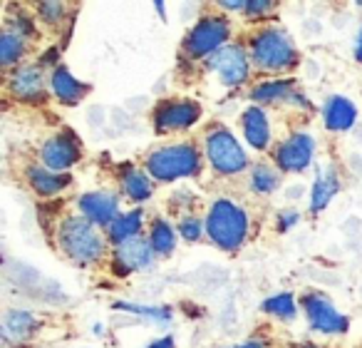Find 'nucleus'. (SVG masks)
I'll use <instances>...</instances> for the list:
<instances>
[{"mask_svg": "<svg viewBox=\"0 0 362 348\" xmlns=\"http://www.w3.org/2000/svg\"><path fill=\"white\" fill-rule=\"evenodd\" d=\"M25 182L30 187V192L40 199H50L62 194L65 189L72 187V174H60V172H50L47 167H42L40 162H33L25 167Z\"/></svg>", "mask_w": 362, "mask_h": 348, "instance_id": "nucleus-16", "label": "nucleus"}, {"mask_svg": "<svg viewBox=\"0 0 362 348\" xmlns=\"http://www.w3.org/2000/svg\"><path fill=\"white\" fill-rule=\"evenodd\" d=\"M360 296H362V288H360Z\"/></svg>", "mask_w": 362, "mask_h": 348, "instance_id": "nucleus-43", "label": "nucleus"}, {"mask_svg": "<svg viewBox=\"0 0 362 348\" xmlns=\"http://www.w3.org/2000/svg\"><path fill=\"white\" fill-rule=\"evenodd\" d=\"M296 224H300V212L298 209H283V212L276 214V229L281 234L291 232Z\"/></svg>", "mask_w": 362, "mask_h": 348, "instance_id": "nucleus-33", "label": "nucleus"}, {"mask_svg": "<svg viewBox=\"0 0 362 348\" xmlns=\"http://www.w3.org/2000/svg\"><path fill=\"white\" fill-rule=\"evenodd\" d=\"M231 348H266V341H258V338H253V341L236 343V346H231Z\"/></svg>", "mask_w": 362, "mask_h": 348, "instance_id": "nucleus-38", "label": "nucleus"}, {"mask_svg": "<svg viewBox=\"0 0 362 348\" xmlns=\"http://www.w3.org/2000/svg\"><path fill=\"white\" fill-rule=\"evenodd\" d=\"M82 159V145L72 130H60L50 135L37 150V162L50 172L67 174Z\"/></svg>", "mask_w": 362, "mask_h": 348, "instance_id": "nucleus-12", "label": "nucleus"}, {"mask_svg": "<svg viewBox=\"0 0 362 348\" xmlns=\"http://www.w3.org/2000/svg\"><path fill=\"white\" fill-rule=\"evenodd\" d=\"M144 209L136 207L132 212L122 214L110 229H107V239H110L112 247H119V244L129 242L134 237H141V229H144Z\"/></svg>", "mask_w": 362, "mask_h": 348, "instance_id": "nucleus-24", "label": "nucleus"}, {"mask_svg": "<svg viewBox=\"0 0 362 348\" xmlns=\"http://www.w3.org/2000/svg\"><path fill=\"white\" fill-rule=\"evenodd\" d=\"M231 21L221 13H211V16H202L187 33L184 43H181V52L187 60H209L216 55L221 47L231 43Z\"/></svg>", "mask_w": 362, "mask_h": 348, "instance_id": "nucleus-6", "label": "nucleus"}, {"mask_svg": "<svg viewBox=\"0 0 362 348\" xmlns=\"http://www.w3.org/2000/svg\"><path fill=\"white\" fill-rule=\"evenodd\" d=\"M296 348H317L315 343H310V341H305V343H300V346H296Z\"/></svg>", "mask_w": 362, "mask_h": 348, "instance_id": "nucleus-42", "label": "nucleus"}, {"mask_svg": "<svg viewBox=\"0 0 362 348\" xmlns=\"http://www.w3.org/2000/svg\"><path fill=\"white\" fill-rule=\"evenodd\" d=\"M204 150L194 140H179L159 145L144 157V169L156 184H171L181 179H197L204 172Z\"/></svg>", "mask_w": 362, "mask_h": 348, "instance_id": "nucleus-2", "label": "nucleus"}, {"mask_svg": "<svg viewBox=\"0 0 362 348\" xmlns=\"http://www.w3.org/2000/svg\"><path fill=\"white\" fill-rule=\"evenodd\" d=\"M298 92L296 77H268L248 90V100L253 105H288L291 97Z\"/></svg>", "mask_w": 362, "mask_h": 348, "instance_id": "nucleus-18", "label": "nucleus"}, {"mask_svg": "<svg viewBox=\"0 0 362 348\" xmlns=\"http://www.w3.org/2000/svg\"><path fill=\"white\" fill-rule=\"evenodd\" d=\"M246 3L248 0H233V3H228V0H221V3H216L218 11H231V13H246Z\"/></svg>", "mask_w": 362, "mask_h": 348, "instance_id": "nucleus-34", "label": "nucleus"}, {"mask_svg": "<svg viewBox=\"0 0 362 348\" xmlns=\"http://www.w3.org/2000/svg\"><path fill=\"white\" fill-rule=\"evenodd\" d=\"M146 239H149V244H151V249H154L156 257L166 259V257H171V254L176 252V239H179V234H176V229L171 227L164 217H159V214H156V217L149 222Z\"/></svg>", "mask_w": 362, "mask_h": 348, "instance_id": "nucleus-25", "label": "nucleus"}, {"mask_svg": "<svg viewBox=\"0 0 362 348\" xmlns=\"http://www.w3.org/2000/svg\"><path fill=\"white\" fill-rule=\"evenodd\" d=\"M40 328L42 321L33 311H25V308H8L6 316H3V338L8 343L33 341Z\"/></svg>", "mask_w": 362, "mask_h": 348, "instance_id": "nucleus-20", "label": "nucleus"}, {"mask_svg": "<svg viewBox=\"0 0 362 348\" xmlns=\"http://www.w3.org/2000/svg\"><path fill=\"white\" fill-rule=\"evenodd\" d=\"M273 11H278V3H273V0H248L243 18H246V21H251V23L266 21L268 13H273Z\"/></svg>", "mask_w": 362, "mask_h": 348, "instance_id": "nucleus-32", "label": "nucleus"}, {"mask_svg": "<svg viewBox=\"0 0 362 348\" xmlns=\"http://www.w3.org/2000/svg\"><path fill=\"white\" fill-rule=\"evenodd\" d=\"M241 132L243 140L251 150L256 152H271L273 150V130H271V120H268L266 107L261 105H251L248 110H243L241 115Z\"/></svg>", "mask_w": 362, "mask_h": 348, "instance_id": "nucleus-15", "label": "nucleus"}, {"mask_svg": "<svg viewBox=\"0 0 362 348\" xmlns=\"http://www.w3.org/2000/svg\"><path fill=\"white\" fill-rule=\"evenodd\" d=\"M204 117V107L197 100L187 97H169L159 100L151 110V125L156 135H171V132H187L199 125Z\"/></svg>", "mask_w": 362, "mask_h": 348, "instance_id": "nucleus-7", "label": "nucleus"}, {"mask_svg": "<svg viewBox=\"0 0 362 348\" xmlns=\"http://www.w3.org/2000/svg\"><path fill=\"white\" fill-rule=\"evenodd\" d=\"M72 6L70 3H60V0H42L35 6V18L47 28H62L65 21H72L70 16Z\"/></svg>", "mask_w": 362, "mask_h": 348, "instance_id": "nucleus-28", "label": "nucleus"}, {"mask_svg": "<svg viewBox=\"0 0 362 348\" xmlns=\"http://www.w3.org/2000/svg\"><path fill=\"white\" fill-rule=\"evenodd\" d=\"M75 209L77 214L107 232L122 217V197L119 192H112V189H92V192L77 194Z\"/></svg>", "mask_w": 362, "mask_h": 348, "instance_id": "nucleus-13", "label": "nucleus"}, {"mask_svg": "<svg viewBox=\"0 0 362 348\" xmlns=\"http://www.w3.org/2000/svg\"><path fill=\"white\" fill-rule=\"evenodd\" d=\"M352 135H355V140H360V142H362V125H357L355 130H352Z\"/></svg>", "mask_w": 362, "mask_h": 348, "instance_id": "nucleus-41", "label": "nucleus"}, {"mask_svg": "<svg viewBox=\"0 0 362 348\" xmlns=\"http://www.w3.org/2000/svg\"><path fill=\"white\" fill-rule=\"evenodd\" d=\"M112 271L115 276L127 279L129 274L144 271L154 264L156 254L151 249L149 239L146 237H134L129 242L119 244V247H112Z\"/></svg>", "mask_w": 362, "mask_h": 348, "instance_id": "nucleus-14", "label": "nucleus"}, {"mask_svg": "<svg viewBox=\"0 0 362 348\" xmlns=\"http://www.w3.org/2000/svg\"><path fill=\"white\" fill-rule=\"evenodd\" d=\"M248 55H251L253 70L273 77L296 70L300 62V52L293 38L278 26L258 28L248 40Z\"/></svg>", "mask_w": 362, "mask_h": 348, "instance_id": "nucleus-3", "label": "nucleus"}, {"mask_svg": "<svg viewBox=\"0 0 362 348\" xmlns=\"http://www.w3.org/2000/svg\"><path fill=\"white\" fill-rule=\"evenodd\" d=\"M317 142L308 132H293L273 145L271 162L283 172V174H300L315 159Z\"/></svg>", "mask_w": 362, "mask_h": 348, "instance_id": "nucleus-10", "label": "nucleus"}, {"mask_svg": "<svg viewBox=\"0 0 362 348\" xmlns=\"http://www.w3.org/2000/svg\"><path fill=\"white\" fill-rule=\"evenodd\" d=\"M90 90L92 87L87 85V82L77 80L65 65L55 67V70L50 72V92L60 105H65V107L80 105V102L90 95Z\"/></svg>", "mask_w": 362, "mask_h": 348, "instance_id": "nucleus-19", "label": "nucleus"}, {"mask_svg": "<svg viewBox=\"0 0 362 348\" xmlns=\"http://www.w3.org/2000/svg\"><path fill=\"white\" fill-rule=\"evenodd\" d=\"M320 115H322V127H325L327 132H347L360 125V120H357V117H360L357 105L352 100H347L345 95L327 97Z\"/></svg>", "mask_w": 362, "mask_h": 348, "instance_id": "nucleus-17", "label": "nucleus"}, {"mask_svg": "<svg viewBox=\"0 0 362 348\" xmlns=\"http://www.w3.org/2000/svg\"><path fill=\"white\" fill-rule=\"evenodd\" d=\"M261 311L273 318H278V321H296V316H298L296 296H293L291 291H278L261 303Z\"/></svg>", "mask_w": 362, "mask_h": 348, "instance_id": "nucleus-27", "label": "nucleus"}, {"mask_svg": "<svg viewBox=\"0 0 362 348\" xmlns=\"http://www.w3.org/2000/svg\"><path fill=\"white\" fill-rule=\"evenodd\" d=\"M303 194H305V189H303L300 184H293V187H288L286 192H283V197H286L288 202H296V199H303Z\"/></svg>", "mask_w": 362, "mask_h": 348, "instance_id": "nucleus-35", "label": "nucleus"}, {"mask_svg": "<svg viewBox=\"0 0 362 348\" xmlns=\"http://www.w3.org/2000/svg\"><path fill=\"white\" fill-rule=\"evenodd\" d=\"M115 311H127L134 313L136 318H146L154 323H169L174 318V311L169 306H144V303H127V301H115L112 303Z\"/></svg>", "mask_w": 362, "mask_h": 348, "instance_id": "nucleus-29", "label": "nucleus"}, {"mask_svg": "<svg viewBox=\"0 0 362 348\" xmlns=\"http://www.w3.org/2000/svg\"><path fill=\"white\" fill-rule=\"evenodd\" d=\"M209 70L218 77L223 87L228 90H236V87H243L248 80H251V55H248V45H241V43H228L226 47L211 55L206 60Z\"/></svg>", "mask_w": 362, "mask_h": 348, "instance_id": "nucleus-9", "label": "nucleus"}, {"mask_svg": "<svg viewBox=\"0 0 362 348\" xmlns=\"http://www.w3.org/2000/svg\"><path fill=\"white\" fill-rule=\"evenodd\" d=\"M300 308L305 313L313 331L322 336H342L350 331V318L332 303V298L322 291H308L300 296Z\"/></svg>", "mask_w": 362, "mask_h": 348, "instance_id": "nucleus-8", "label": "nucleus"}, {"mask_svg": "<svg viewBox=\"0 0 362 348\" xmlns=\"http://www.w3.org/2000/svg\"><path fill=\"white\" fill-rule=\"evenodd\" d=\"M52 237H55L57 252L77 266H92L110 257L112 244L107 239V232L77 212L57 219Z\"/></svg>", "mask_w": 362, "mask_h": 348, "instance_id": "nucleus-1", "label": "nucleus"}, {"mask_svg": "<svg viewBox=\"0 0 362 348\" xmlns=\"http://www.w3.org/2000/svg\"><path fill=\"white\" fill-rule=\"evenodd\" d=\"M25 55H28V40L11 30L0 33V65L6 70H16V67L25 65Z\"/></svg>", "mask_w": 362, "mask_h": 348, "instance_id": "nucleus-26", "label": "nucleus"}, {"mask_svg": "<svg viewBox=\"0 0 362 348\" xmlns=\"http://www.w3.org/2000/svg\"><path fill=\"white\" fill-rule=\"evenodd\" d=\"M204 222H206L209 242L221 252H238V249L246 247L248 237H251V217H248L246 207L233 202V199H214L209 204Z\"/></svg>", "mask_w": 362, "mask_h": 348, "instance_id": "nucleus-4", "label": "nucleus"}, {"mask_svg": "<svg viewBox=\"0 0 362 348\" xmlns=\"http://www.w3.org/2000/svg\"><path fill=\"white\" fill-rule=\"evenodd\" d=\"M3 30H11L16 33V35L25 38L28 43L35 40L37 38V18L35 16H28V13H18V16H11L6 21V28Z\"/></svg>", "mask_w": 362, "mask_h": 348, "instance_id": "nucleus-31", "label": "nucleus"}, {"mask_svg": "<svg viewBox=\"0 0 362 348\" xmlns=\"http://www.w3.org/2000/svg\"><path fill=\"white\" fill-rule=\"evenodd\" d=\"M50 75L40 62H25L6 77V92L23 105H42L47 100Z\"/></svg>", "mask_w": 362, "mask_h": 348, "instance_id": "nucleus-11", "label": "nucleus"}, {"mask_svg": "<svg viewBox=\"0 0 362 348\" xmlns=\"http://www.w3.org/2000/svg\"><path fill=\"white\" fill-rule=\"evenodd\" d=\"M146 348H176V341H174V336H161V338H156V341H151Z\"/></svg>", "mask_w": 362, "mask_h": 348, "instance_id": "nucleus-36", "label": "nucleus"}, {"mask_svg": "<svg viewBox=\"0 0 362 348\" xmlns=\"http://www.w3.org/2000/svg\"><path fill=\"white\" fill-rule=\"evenodd\" d=\"M154 11L159 13V16H164V13H166V6H164V3H154Z\"/></svg>", "mask_w": 362, "mask_h": 348, "instance_id": "nucleus-40", "label": "nucleus"}, {"mask_svg": "<svg viewBox=\"0 0 362 348\" xmlns=\"http://www.w3.org/2000/svg\"><path fill=\"white\" fill-rule=\"evenodd\" d=\"M283 172L273 162H256L248 172V187L258 197H271L281 189Z\"/></svg>", "mask_w": 362, "mask_h": 348, "instance_id": "nucleus-23", "label": "nucleus"}, {"mask_svg": "<svg viewBox=\"0 0 362 348\" xmlns=\"http://www.w3.org/2000/svg\"><path fill=\"white\" fill-rule=\"evenodd\" d=\"M350 167L362 174V155H350Z\"/></svg>", "mask_w": 362, "mask_h": 348, "instance_id": "nucleus-39", "label": "nucleus"}, {"mask_svg": "<svg viewBox=\"0 0 362 348\" xmlns=\"http://www.w3.org/2000/svg\"><path fill=\"white\" fill-rule=\"evenodd\" d=\"M340 189H342V182H340V174H337V167L335 164L317 167L315 182H313V189H310V212L320 214L322 209L337 197Z\"/></svg>", "mask_w": 362, "mask_h": 348, "instance_id": "nucleus-22", "label": "nucleus"}, {"mask_svg": "<svg viewBox=\"0 0 362 348\" xmlns=\"http://www.w3.org/2000/svg\"><path fill=\"white\" fill-rule=\"evenodd\" d=\"M154 179L146 174V169H139L134 164L119 167V189L129 202L144 204L154 197Z\"/></svg>", "mask_w": 362, "mask_h": 348, "instance_id": "nucleus-21", "label": "nucleus"}, {"mask_svg": "<svg viewBox=\"0 0 362 348\" xmlns=\"http://www.w3.org/2000/svg\"><path fill=\"white\" fill-rule=\"evenodd\" d=\"M355 60L362 65V26L357 30V38H355Z\"/></svg>", "mask_w": 362, "mask_h": 348, "instance_id": "nucleus-37", "label": "nucleus"}, {"mask_svg": "<svg viewBox=\"0 0 362 348\" xmlns=\"http://www.w3.org/2000/svg\"><path fill=\"white\" fill-rule=\"evenodd\" d=\"M204 232H206V222H204L197 212H187V214H181V217H176V234H179L184 242H189V244L202 242Z\"/></svg>", "mask_w": 362, "mask_h": 348, "instance_id": "nucleus-30", "label": "nucleus"}, {"mask_svg": "<svg viewBox=\"0 0 362 348\" xmlns=\"http://www.w3.org/2000/svg\"><path fill=\"white\" fill-rule=\"evenodd\" d=\"M204 157L218 177H238L253 167L238 137L221 122H211L204 130Z\"/></svg>", "mask_w": 362, "mask_h": 348, "instance_id": "nucleus-5", "label": "nucleus"}]
</instances>
